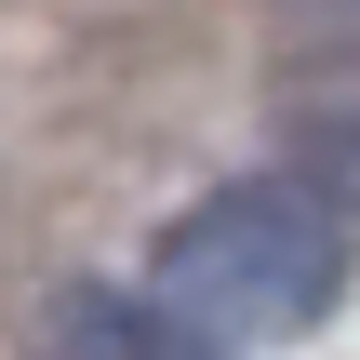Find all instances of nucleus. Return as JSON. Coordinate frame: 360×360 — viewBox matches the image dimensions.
<instances>
[{
    "instance_id": "obj_1",
    "label": "nucleus",
    "mask_w": 360,
    "mask_h": 360,
    "mask_svg": "<svg viewBox=\"0 0 360 360\" xmlns=\"http://www.w3.org/2000/svg\"><path fill=\"white\" fill-rule=\"evenodd\" d=\"M347 267L360 254H347L334 187L267 174V187H214L200 214H174L160 254H147V294H174L214 347H294L347 307Z\"/></svg>"
},
{
    "instance_id": "obj_2",
    "label": "nucleus",
    "mask_w": 360,
    "mask_h": 360,
    "mask_svg": "<svg viewBox=\"0 0 360 360\" xmlns=\"http://www.w3.org/2000/svg\"><path fill=\"white\" fill-rule=\"evenodd\" d=\"M53 360H227L174 294H107V281H80V294H53Z\"/></svg>"
},
{
    "instance_id": "obj_3",
    "label": "nucleus",
    "mask_w": 360,
    "mask_h": 360,
    "mask_svg": "<svg viewBox=\"0 0 360 360\" xmlns=\"http://www.w3.org/2000/svg\"><path fill=\"white\" fill-rule=\"evenodd\" d=\"M307 174H321L334 200H360V94L334 107V120H321V147H307Z\"/></svg>"
}]
</instances>
